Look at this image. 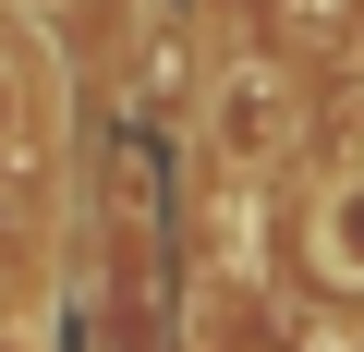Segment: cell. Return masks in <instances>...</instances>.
Segmentation results:
<instances>
[{
    "label": "cell",
    "mask_w": 364,
    "mask_h": 352,
    "mask_svg": "<svg viewBox=\"0 0 364 352\" xmlns=\"http://www.w3.org/2000/svg\"><path fill=\"white\" fill-rule=\"evenodd\" d=\"M279 134H291V85L279 73H219L207 85V158L219 170H255Z\"/></svg>",
    "instance_id": "cell-1"
},
{
    "label": "cell",
    "mask_w": 364,
    "mask_h": 352,
    "mask_svg": "<svg viewBox=\"0 0 364 352\" xmlns=\"http://www.w3.org/2000/svg\"><path fill=\"white\" fill-rule=\"evenodd\" d=\"M316 267L364 292V170H352V183H328V207H316Z\"/></svg>",
    "instance_id": "cell-2"
},
{
    "label": "cell",
    "mask_w": 364,
    "mask_h": 352,
    "mask_svg": "<svg viewBox=\"0 0 364 352\" xmlns=\"http://www.w3.org/2000/svg\"><path fill=\"white\" fill-rule=\"evenodd\" d=\"M13 134H25V61L0 49V146H13Z\"/></svg>",
    "instance_id": "cell-3"
},
{
    "label": "cell",
    "mask_w": 364,
    "mask_h": 352,
    "mask_svg": "<svg viewBox=\"0 0 364 352\" xmlns=\"http://www.w3.org/2000/svg\"><path fill=\"white\" fill-rule=\"evenodd\" d=\"M352 73H364V25H352Z\"/></svg>",
    "instance_id": "cell-4"
},
{
    "label": "cell",
    "mask_w": 364,
    "mask_h": 352,
    "mask_svg": "<svg viewBox=\"0 0 364 352\" xmlns=\"http://www.w3.org/2000/svg\"><path fill=\"white\" fill-rule=\"evenodd\" d=\"M37 13H61V0H37Z\"/></svg>",
    "instance_id": "cell-5"
},
{
    "label": "cell",
    "mask_w": 364,
    "mask_h": 352,
    "mask_svg": "<svg viewBox=\"0 0 364 352\" xmlns=\"http://www.w3.org/2000/svg\"><path fill=\"white\" fill-rule=\"evenodd\" d=\"M0 352H13V340H0Z\"/></svg>",
    "instance_id": "cell-6"
},
{
    "label": "cell",
    "mask_w": 364,
    "mask_h": 352,
    "mask_svg": "<svg viewBox=\"0 0 364 352\" xmlns=\"http://www.w3.org/2000/svg\"><path fill=\"white\" fill-rule=\"evenodd\" d=\"M352 352H364V340H352Z\"/></svg>",
    "instance_id": "cell-7"
}]
</instances>
